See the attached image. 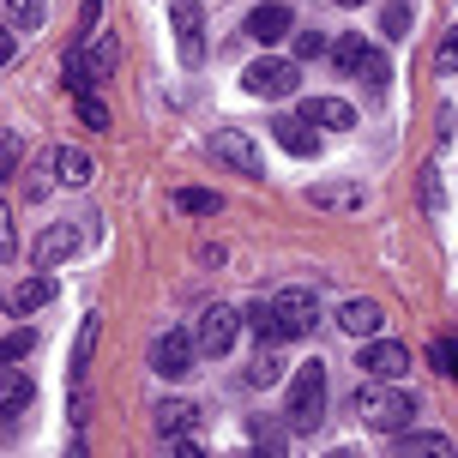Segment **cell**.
Listing matches in <instances>:
<instances>
[{
    "label": "cell",
    "mask_w": 458,
    "mask_h": 458,
    "mask_svg": "<svg viewBox=\"0 0 458 458\" xmlns=\"http://www.w3.org/2000/svg\"><path fill=\"white\" fill-rule=\"evenodd\" d=\"M350 416L362 422V428H380V435H398V428H411V416H416V398L398 380H368L362 374V386L350 392Z\"/></svg>",
    "instance_id": "6da1fadb"
},
{
    "label": "cell",
    "mask_w": 458,
    "mask_h": 458,
    "mask_svg": "<svg viewBox=\"0 0 458 458\" xmlns=\"http://www.w3.org/2000/svg\"><path fill=\"white\" fill-rule=\"evenodd\" d=\"M326 398H332V386H326V362L314 356V362H296V374H290V404H284V422L296 428V435H314L326 422Z\"/></svg>",
    "instance_id": "7a4b0ae2"
},
{
    "label": "cell",
    "mask_w": 458,
    "mask_h": 458,
    "mask_svg": "<svg viewBox=\"0 0 458 458\" xmlns=\"http://www.w3.org/2000/svg\"><path fill=\"white\" fill-rule=\"evenodd\" d=\"M332 61H338V72H350V79H362L374 97H386L392 85V67H386V55L374 43H362V37H338L332 43Z\"/></svg>",
    "instance_id": "3957f363"
},
{
    "label": "cell",
    "mask_w": 458,
    "mask_h": 458,
    "mask_svg": "<svg viewBox=\"0 0 458 458\" xmlns=\"http://www.w3.org/2000/svg\"><path fill=\"white\" fill-rule=\"evenodd\" d=\"M272 326H277V344L308 338V332L320 326V296H314V290H301V284L277 290V296H272Z\"/></svg>",
    "instance_id": "277c9868"
},
{
    "label": "cell",
    "mask_w": 458,
    "mask_h": 458,
    "mask_svg": "<svg viewBox=\"0 0 458 458\" xmlns=\"http://www.w3.org/2000/svg\"><path fill=\"white\" fill-rule=\"evenodd\" d=\"M296 85H301V61H277V55H259V61L242 72V91H248V97H266V103L296 97Z\"/></svg>",
    "instance_id": "5b68a950"
},
{
    "label": "cell",
    "mask_w": 458,
    "mask_h": 458,
    "mask_svg": "<svg viewBox=\"0 0 458 458\" xmlns=\"http://www.w3.org/2000/svg\"><path fill=\"white\" fill-rule=\"evenodd\" d=\"M193 356H199V344H193V332H182V326H169V332L151 338V374H157V380H187V374H193Z\"/></svg>",
    "instance_id": "8992f818"
},
{
    "label": "cell",
    "mask_w": 458,
    "mask_h": 458,
    "mask_svg": "<svg viewBox=\"0 0 458 458\" xmlns=\"http://www.w3.org/2000/svg\"><path fill=\"white\" fill-rule=\"evenodd\" d=\"M211 157L224 169H235V175H248V182H266V157H259V145L242 127H217L211 133Z\"/></svg>",
    "instance_id": "52a82bcc"
},
{
    "label": "cell",
    "mask_w": 458,
    "mask_h": 458,
    "mask_svg": "<svg viewBox=\"0 0 458 458\" xmlns=\"http://www.w3.org/2000/svg\"><path fill=\"white\" fill-rule=\"evenodd\" d=\"M169 24H175L182 67H199V61H206V6H199V0H169Z\"/></svg>",
    "instance_id": "ba28073f"
},
{
    "label": "cell",
    "mask_w": 458,
    "mask_h": 458,
    "mask_svg": "<svg viewBox=\"0 0 458 458\" xmlns=\"http://www.w3.org/2000/svg\"><path fill=\"white\" fill-rule=\"evenodd\" d=\"M235 338H242V314H235V308H224V301H211L206 314H199V326H193L199 356H229V350H235Z\"/></svg>",
    "instance_id": "9c48e42d"
},
{
    "label": "cell",
    "mask_w": 458,
    "mask_h": 458,
    "mask_svg": "<svg viewBox=\"0 0 458 458\" xmlns=\"http://www.w3.org/2000/svg\"><path fill=\"white\" fill-rule=\"evenodd\" d=\"M356 368H362L368 380H404V368H411V350L374 332V338L362 344V362H356Z\"/></svg>",
    "instance_id": "30bf717a"
},
{
    "label": "cell",
    "mask_w": 458,
    "mask_h": 458,
    "mask_svg": "<svg viewBox=\"0 0 458 458\" xmlns=\"http://www.w3.org/2000/svg\"><path fill=\"white\" fill-rule=\"evenodd\" d=\"M72 253H79V229L72 224H48L43 235L30 242V266H37V272H55V266L72 259Z\"/></svg>",
    "instance_id": "8fae6325"
},
{
    "label": "cell",
    "mask_w": 458,
    "mask_h": 458,
    "mask_svg": "<svg viewBox=\"0 0 458 458\" xmlns=\"http://www.w3.org/2000/svg\"><path fill=\"white\" fill-rule=\"evenodd\" d=\"M290 30H296V13H290L284 0H266V6H253V13H248V37H253V43H266V48L284 43Z\"/></svg>",
    "instance_id": "7c38bea8"
},
{
    "label": "cell",
    "mask_w": 458,
    "mask_h": 458,
    "mask_svg": "<svg viewBox=\"0 0 458 458\" xmlns=\"http://www.w3.org/2000/svg\"><path fill=\"white\" fill-rule=\"evenodd\" d=\"M0 301H6V314H13V320H24V314H37V308H48V301H55V277H48V272L19 277V284H13Z\"/></svg>",
    "instance_id": "4fadbf2b"
},
{
    "label": "cell",
    "mask_w": 458,
    "mask_h": 458,
    "mask_svg": "<svg viewBox=\"0 0 458 458\" xmlns=\"http://www.w3.org/2000/svg\"><path fill=\"white\" fill-rule=\"evenodd\" d=\"M338 326H344L356 344H362V338H374V332L386 326V308H380L374 296H350V301L338 308Z\"/></svg>",
    "instance_id": "5bb4252c"
},
{
    "label": "cell",
    "mask_w": 458,
    "mask_h": 458,
    "mask_svg": "<svg viewBox=\"0 0 458 458\" xmlns=\"http://www.w3.org/2000/svg\"><path fill=\"white\" fill-rule=\"evenodd\" d=\"M272 139L290 151V157H320V133H314L301 114H277V121H272Z\"/></svg>",
    "instance_id": "9a60e30c"
},
{
    "label": "cell",
    "mask_w": 458,
    "mask_h": 458,
    "mask_svg": "<svg viewBox=\"0 0 458 458\" xmlns=\"http://www.w3.org/2000/svg\"><path fill=\"white\" fill-rule=\"evenodd\" d=\"M362 182H314L308 187V206L314 211H362Z\"/></svg>",
    "instance_id": "2e32d148"
},
{
    "label": "cell",
    "mask_w": 458,
    "mask_h": 458,
    "mask_svg": "<svg viewBox=\"0 0 458 458\" xmlns=\"http://www.w3.org/2000/svg\"><path fill=\"white\" fill-rule=\"evenodd\" d=\"M301 121H308V127H332V133H350V127H356V109H350L344 97H308V103H301Z\"/></svg>",
    "instance_id": "e0dca14e"
},
{
    "label": "cell",
    "mask_w": 458,
    "mask_h": 458,
    "mask_svg": "<svg viewBox=\"0 0 458 458\" xmlns=\"http://www.w3.org/2000/svg\"><path fill=\"white\" fill-rule=\"evenodd\" d=\"M79 61H85V72H91V85H103V79L121 67V37H91V43L79 48Z\"/></svg>",
    "instance_id": "ac0fdd59"
},
{
    "label": "cell",
    "mask_w": 458,
    "mask_h": 458,
    "mask_svg": "<svg viewBox=\"0 0 458 458\" xmlns=\"http://www.w3.org/2000/svg\"><path fill=\"white\" fill-rule=\"evenodd\" d=\"M55 182H67V187H85L97 175V163H91V151H79V145H61V151H55Z\"/></svg>",
    "instance_id": "d6986e66"
},
{
    "label": "cell",
    "mask_w": 458,
    "mask_h": 458,
    "mask_svg": "<svg viewBox=\"0 0 458 458\" xmlns=\"http://www.w3.org/2000/svg\"><path fill=\"white\" fill-rule=\"evenodd\" d=\"M97 338H103V314H85V320H79V338H72V356H67V374H72V380H85Z\"/></svg>",
    "instance_id": "ffe728a7"
},
{
    "label": "cell",
    "mask_w": 458,
    "mask_h": 458,
    "mask_svg": "<svg viewBox=\"0 0 458 458\" xmlns=\"http://www.w3.org/2000/svg\"><path fill=\"white\" fill-rule=\"evenodd\" d=\"M30 398H37V380H30L19 362H6L0 368V404H6V411H30Z\"/></svg>",
    "instance_id": "44dd1931"
},
{
    "label": "cell",
    "mask_w": 458,
    "mask_h": 458,
    "mask_svg": "<svg viewBox=\"0 0 458 458\" xmlns=\"http://www.w3.org/2000/svg\"><path fill=\"white\" fill-rule=\"evenodd\" d=\"M157 435L163 440H175V435H187V428H193V422H199V411H193V404H187V398H163L157 411Z\"/></svg>",
    "instance_id": "7402d4cb"
},
{
    "label": "cell",
    "mask_w": 458,
    "mask_h": 458,
    "mask_svg": "<svg viewBox=\"0 0 458 458\" xmlns=\"http://www.w3.org/2000/svg\"><path fill=\"white\" fill-rule=\"evenodd\" d=\"M169 206L182 211V217H217L224 199H217L211 187H175V193H169Z\"/></svg>",
    "instance_id": "603a6c76"
},
{
    "label": "cell",
    "mask_w": 458,
    "mask_h": 458,
    "mask_svg": "<svg viewBox=\"0 0 458 458\" xmlns=\"http://www.w3.org/2000/svg\"><path fill=\"white\" fill-rule=\"evenodd\" d=\"M411 24H416V6H411V0H392L386 13H380V37H386V43H404Z\"/></svg>",
    "instance_id": "cb8c5ba5"
},
{
    "label": "cell",
    "mask_w": 458,
    "mask_h": 458,
    "mask_svg": "<svg viewBox=\"0 0 458 458\" xmlns=\"http://www.w3.org/2000/svg\"><path fill=\"white\" fill-rule=\"evenodd\" d=\"M392 446H398V453H435V458L453 453V440H446V435H422V428H398Z\"/></svg>",
    "instance_id": "d4e9b609"
},
{
    "label": "cell",
    "mask_w": 458,
    "mask_h": 458,
    "mask_svg": "<svg viewBox=\"0 0 458 458\" xmlns=\"http://www.w3.org/2000/svg\"><path fill=\"white\" fill-rule=\"evenodd\" d=\"M6 13H13V30H43L48 24V0H6Z\"/></svg>",
    "instance_id": "484cf974"
},
{
    "label": "cell",
    "mask_w": 458,
    "mask_h": 458,
    "mask_svg": "<svg viewBox=\"0 0 458 458\" xmlns=\"http://www.w3.org/2000/svg\"><path fill=\"white\" fill-rule=\"evenodd\" d=\"M19 163H24V139H19V127H0V187L19 175Z\"/></svg>",
    "instance_id": "4316f807"
},
{
    "label": "cell",
    "mask_w": 458,
    "mask_h": 458,
    "mask_svg": "<svg viewBox=\"0 0 458 458\" xmlns=\"http://www.w3.org/2000/svg\"><path fill=\"white\" fill-rule=\"evenodd\" d=\"M277 380H284V362H277L272 344H259V356H253V368H248V386H277Z\"/></svg>",
    "instance_id": "83f0119b"
},
{
    "label": "cell",
    "mask_w": 458,
    "mask_h": 458,
    "mask_svg": "<svg viewBox=\"0 0 458 458\" xmlns=\"http://www.w3.org/2000/svg\"><path fill=\"white\" fill-rule=\"evenodd\" d=\"M72 109H79V121L91 127V133H109V103L97 91H85V97H72Z\"/></svg>",
    "instance_id": "f1b7e54d"
},
{
    "label": "cell",
    "mask_w": 458,
    "mask_h": 458,
    "mask_svg": "<svg viewBox=\"0 0 458 458\" xmlns=\"http://www.w3.org/2000/svg\"><path fill=\"white\" fill-rule=\"evenodd\" d=\"M428 368L440 380H458V338H435L428 344Z\"/></svg>",
    "instance_id": "f546056e"
},
{
    "label": "cell",
    "mask_w": 458,
    "mask_h": 458,
    "mask_svg": "<svg viewBox=\"0 0 458 458\" xmlns=\"http://www.w3.org/2000/svg\"><path fill=\"white\" fill-rule=\"evenodd\" d=\"M422 211H428V217H446V182H440L435 163L422 169Z\"/></svg>",
    "instance_id": "4dcf8cb0"
},
{
    "label": "cell",
    "mask_w": 458,
    "mask_h": 458,
    "mask_svg": "<svg viewBox=\"0 0 458 458\" xmlns=\"http://www.w3.org/2000/svg\"><path fill=\"white\" fill-rule=\"evenodd\" d=\"M242 326H248V332H253L259 344H277V326H272V301H266V296H259V301L248 308V314H242Z\"/></svg>",
    "instance_id": "1f68e13d"
},
{
    "label": "cell",
    "mask_w": 458,
    "mask_h": 458,
    "mask_svg": "<svg viewBox=\"0 0 458 458\" xmlns=\"http://www.w3.org/2000/svg\"><path fill=\"white\" fill-rule=\"evenodd\" d=\"M30 350H37V332H30V326H19V332H6V338H0V368H6V362H24Z\"/></svg>",
    "instance_id": "d6a6232c"
},
{
    "label": "cell",
    "mask_w": 458,
    "mask_h": 458,
    "mask_svg": "<svg viewBox=\"0 0 458 458\" xmlns=\"http://www.w3.org/2000/svg\"><path fill=\"white\" fill-rule=\"evenodd\" d=\"M435 72L440 79H458V24L440 37V48H435Z\"/></svg>",
    "instance_id": "836d02e7"
},
{
    "label": "cell",
    "mask_w": 458,
    "mask_h": 458,
    "mask_svg": "<svg viewBox=\"0 0 458 458\" xmlns=\"http://www.w3.org/2000/svg\"><path fill=\"white\" fill-rule=\"evenodd\" d=\"M97 19H103V0H85L79 6V30H72V48H85L97 37Z\"/></svg>",
    "instance_id": "e575fe53"
},
{
    "label": "cell",
    "mask_w": 458,
    "mask_h": 458,
    "mask_svg": "<svg viewBox=\"0 0 458 458\" xmlns=\"http://www.w3.org/2000/svg\"><path fill=\"white\" fill-rule=\"evenodd\" d=\"M320 55H332L326 30H296V61H320Z\"/></svg>",
    "instance_id": "d590c367"
},
{
    "label": "cell",
    "mask_w": 458,
    "mask_h": 458,
    "mask_svg": "<svg viewBox=\"0 0 458 458\" xmlns=\"http://www.w3.org/2000/svg\"><path fill=\"white\" fill-rule=\"evenodd\" d=\"M0 259H19V229H13V211L0 206Z\"/></svg>",
    "instance_id": "8d00e7d4"
},
{
    "label": "cell",
    "mask_w": 458,
    "mask_h": 458,
    "mask_svg": "<svg viewBox=\"0 0 458 458\" xmlns=\"http://www.w3.org/2000/svg\"><path fill=\"white\" fill-rule=\"evenodd\" d=\"M248 440H253V446H266V453H284V435H277V428H266V422H253Z\"/></svg>",
    "instance_id": "74e56055"
},
{
    "label": "cell",
    "mask_w": 458,
    "mask_h": 458,
    "mask_svg": "<svg viewBox=\"0 0 458 458\" xmlns=\"http://www.w3.org/2000/svg\"><path fill=\"white\" fill-rule=\"evenodd\" d=\"M24 175H30V182H24V199H43V193H48V175H55V163H48V169H24Z\"/></svg>",
    "instance_id": "f35d334b"
},
{
    "label": "cell",
    "mask_w": 458,
    "mask_h": 458,
    "mask_svg": "<svg viewBox=\"0 0 458 458\" xmlns=\"http://www.w3.org/2000/svg\"><path fill=\"white\" fill-rule=\"evenodd\" d=\"M13 55H19V30L0 24V67H13Z\"/></svg>",
    "instance_id": "ab89813d"
},
{
    "label": "cell",
    "mask_w": 458,
    "mask_h": 458,
    "mask_svg": "<svg viewBox=\"0 0 458 458\" xmlns=\"http://www.w3.org/2000/svg\"><path fill=\"white\" fill-rule=\"evenodd\" d=\"M19 416H24V411H6V404H0V440H6L13 428H19Z\"/></svg>",
    "instance_id": "60d3db41"
},
{
    "label": "cell",
    "mask_w": 458,
    "mask_h": 458,
    "mask_svg": "<svg viewBox=\"0 0 458 458\" xmlns=\"http://www.w3.org/2000/svg\"><path fill=\"white\" fill-rule=\"evenodd\" d=\"M338 6H362V0H338Z\"/></svg>",
    "instance_id": "b9f144b4"
}]
</instances>
